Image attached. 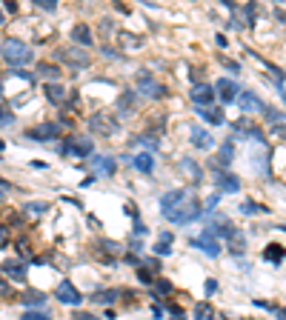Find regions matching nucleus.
I'll return each mask as SVG.
<instances>
[{"instance_id":"obj_1","label":"nucleus","mask_w":286,"mask_h":320,"mask_svg":"<svg viewBox=\"0 0 286 320\" xmlns=\"http://www.w3.org/2000/svg\"><path fill=\"white\" fill-rule=\"evenodd\" d=\"M160 215L166 220H172L175 226H186L198 220L203 211H200V203L192 189H172L166 195H160Z\"/></svg>"},{"instance_id":"obj_2","label":"nucleus","mask_w":286,"mask_h":320,"mask_svg":"<svg viewBox=\"0 0 286 320\" xmlns=\"http://www.w3.org/2000/svg\"><path fill=\"white\" fill-rule=\"evenodd\" d=\"M0 55H3V60H6L9 66H14V69L32 63V58H35V51L29 49L20 37H6V40L0 43Z\"/></svg>"},{"instance_id":"obj_3","label":"nucleus","mask_w":286,"mask_h":320,"mask_svg":"<svg viewBox=\"0 0 286 320\" xmlns=\"http://www.w3.org/2000/svg\"><path fill=\"white\" fill-rule=\"evenodd\" d=\"M89 129H92V135H103V138H112L114 131L121 129V123H117V117L106 115V112H98V115L89 117Z\"/></svg>"},{"instance_id":"obj_4","label":"nucleus","mask_w":286,"mask_h":320,"mask_svg":"<svg viewBox=\"0 0 286 320\" xmlns=\"http://www.w3.org/2000/svg\"><path fill=\"white\" fill-rule=\"evenodd\" d=\"M60 138V123H37L26 131V140H37V143H52V140Z\"/></svg>"},{"instance_id":"obj_5","label":"nucleus","mask_w":286,"mask_h":320,"mask_svg":"<svg viewBox=\"0 0 286 320\" xmlns=\"http://www.w3.org/2000/svg\"><path fill=\"white\" fill-rule=\"evenodd\" d=\"M55 298H57V303H66V306H80V303H83V295L75 289V283H72L69 277H63V280L57 283Z\"/></svg>"},{"instance_id":"obj_6","label":"nucleus","mask_w":286,"mask_h":320,"mask_svg":"<svg viewBox=\"0 0 286 320\" xmlns=\"http://www.w3.org/2000/svg\"><path fill=\"white\" fill-rule=\"evenodd\" d=\"M55 60H60V63H69L72 69H89V66H92V58H89L83 49H63V51H55Z\"/></svg>"},{"instance_id":"obj_7","label":"nucleus","mask_w":286,"mask_h":320,"mask_svg":"<svg viewBox=\"0 0 286 320\" xmlns=\"http://www.w3.org/2000/svg\"><path fill=\"white\" fill-rule=\"evenodd\" d=\"M232 157H235V143H232V140H223V146L218 149V154L209 160V169H212V172H229Z\"/></svg>"},{"instance_id":"obj_8","label":"nucleus","mask_w":286,"mask_h":320,"mask_svg":"<svg viewBox=\"0 0 286 320\" xmlns=\"http://www.w3.org/2000/svg\"><path fill=\"white\" fill-rule=\"evenodd\" d=\"M94 152L92 140L86 138H66L63 146H60V154H78V157H89Z\"/></svg>"},{"instance_id":"obj_9","label":"nucleus","mask_w":286,"mask_h":320,"mask_svg":"<svg viewBox=\"0 0 286 320\" xmlns=\"http://www.w3.org/2000/svg\"><path fill=\"white\" fill-rule=\"evenodd\" d=\"M192 249H200L203 255H209V257H218L221 255V243H218V237H214L212 232H203L198 234V237H192Z\"/></svg>"},{"instance_id":"obj_10","label":"nucleus","mask_w":286,"mask_h":320,"mask_svg":"<svg viewBox=\"0 0 286 320\" xmlns=\"http://www.w3.org/2000/svg\"><path fill=\"white\" fill-rule=\"evenodd\" d=\"M214 186H218V195L221 192H237L241 189V177L232 175V172H214Z\"/></svg>"},{"instance_id":"obj_11","label":"nucleus","mask_w":286,"mask_h":320,"mask_svg":"<svg viewBox=\"0 0 286 320\" xmlns=\"http://www.w3.org/2000/svg\"><path fill=\"white\" fill-rule=\"evenodd\" d=\"M192 100L198 109H206L209 103L214 100V89L209 83H198V86H192Z\"/></svg>"},{"instance_id":"obj_12","label":"nucleus","mask_w":286,"mask_h":320,"mask_svg":"<svg viewBox=\"0 0 286 320\" xmlns=\"http://www.w3.org/2000/svg\"><path fill=\"white\" fill-rule=\"evenodd\" d=\"M3 275H6L9 280H14V283H23V280H26V260H12V257H9V260L3 263Z\"/></svg>"},{"instance_id":"obj_13","label":"nucleus","mask_w":286,"mask_h":320,"mask_svg":"<svg viewBox=\"0 0 286 320\" xmlns=\"http://www.w3.org/2000/svg\"><path fill=\"white\" fill-rule=\"evenodd\" d=\"M237 95H241V97H235V103H237V109H241V112H264L266 103L257 100L252 92H237Z\"/></svg>"},{"instance_id":"obj_14","label":"nucleus","mask_w":286,"mask_h":320,"mask_svg":"<svg viewBox=\"0 0 286 320\" xmlns=\"http://www.w3.org/2000/svg\"><path fill=\"white\" fill-rule=\"evenodd\" d=\"M212 89L221 95L223 103H235V97H237V83H235V80L221 77V80H218V86H212Z\"/></svg>"},{"instance_id":"obj_15","label":"nucleus","mask_w":286,"mask_h":320,"mask_svg":"<svg viewBox=\"0 0 286 320\" xmlns=\"http://www.w3.org/2000/svg\"><path fill=\"white\" fill-rule=\"evenodd\" d=\"M206 232H212L214 237H232V234H235V226L229 223L226 218H223V215H218V218H212V226H209Z\"/></svg>"},{"instance_id":"obj_16","label":"nucleus","mask_w":286,"mask_h":320,"mask_svg":"<svg viewBox=\"0 0 286 320\" xmlns=\"http://www.w3.org/2000/svg\"><path fill=\"white\" fill-rule=\"evenodd\" d=\"M137 89H140V92H146V95H152V97H166V86L155 83V80H152V74H140V80H137Z\"/></svg>"},{"instance_id":"obj_17","label":"nucleus","mask_w":286,"mask_h":320,"mask_svg":"<svg viewBox=\"0 0 286 320\" xmlns=\"http://www.w3.org/2000/svg\"><path fill=\"white\" fill-rule=\"evenodd\" d=\"M192 146H195V149H212L214 140H212V135H209L206 129L195 126V129H192Z\"/></svg>"},{"instance_id":"obj_18","label":"nucleus","mask_w":286,"mask_h":320,"mask_svg":"<svg viewBox=\"0 0 286 320\" xmlns=\"http://www.w3.org/2000/svg\"><path fill=\"white\" fill-rule=\"evenodd\" d=\"M172 240H175V234H172V232H160V237H157V243H155L152 252H155L157 257H166L172 252Z\"/></svg>"},{"instance_id":"obj_19","label":"nucleus","mask_w":286,"mask_h":320,"mask_svg":"<svg viewBox=\"0 0 286 320\" xmlns=\"http://www.w3.org/2000/svg\"><path fill=\"white\" fill-rule=\"evenodd\" d=\"M132 166L137 169V172H143V175H149L152 169H155V157H152L149 152L137 154V157H132Z\"/></svg>"},{"instance_id":"obj_20","label":"nucleus","mask_w":286,"mask_h":320,"mask_svg":"<svg viewBox=\"0 0 286 320\" xmlns=\"http://www.w3.org/2000/svg\"><path fill=\"white\" fill-rule=\"evenodd\" d=\"M72 40L80 46H92V32H89V26H83V23H78L75 29H72Z\"/></svg>"},{"instance_id":"obj_21","label":"nucleus","mask_w":286,"mask_h":320,"mask_svg":"<svg viewBox=\"0 0 286 320\" xmlns=\"http://www.w3.org/2000/svg\"><path fill=\"white\" fill-rule=\"evenodd\" d=\"M283 255H286V249L278 246V243H269V246L264 249V260H269V263H280Z\"/></svg>"},{"instance_id":"obj_22","label":"nucleus","mask_w":286,"mask_h":320,"mask_svg":"<svg viewBox=\"0 0 286 320\" xmlns=\"http://www.w3.org/2000/svg\"><path fill=\"white\" fill-rule=\"evenodd\" d=\"M35 74H40V77L57 83V77H60V69H57V66H52V63H37V72H35Z\"/></svg>"},{"instance_id":"obj_23","label":"nucleus","mask_w":286,"mask_h":320,"mask_svg":"<svg viewBox=\"0 0 286 320\" xmlns=\"http://www.w3.org/2000/svg\"><path fill=\"white\" fill-rule=\"evenodd\" d=\"M46 97H49V103H63L66 100V92L60 83H49L46 86Z\"/></svg>"},{"instance_id":"obj_24","label":"nucleus","mask_w":286,"mask_h":320,"mask_svg":"<svg viewBox=\"0 0 286 320\" xmlns=\"http://www.w3.org/2000/svg\"><path fill=\"white\" fill-rule=\"evenodd\" d=\"M94 163H98V172L100 175H114V157H109V154H103V157H94Z\"/></svg>"},{"instance_id":"obj_25","label":"nucleus","mask_w":286,"mask_h":320,"mask_svg":"<svg viewBox=\"0 0 286 320\" xmlns=\"http://www.w3.org/2000/svg\"><path fill=\"white\" fill-rule=\"evenodd\" d=\"M20 303H23V306H43V303H46V295L32 289V291H26V295L20 298Z\"/></svg>"},{"instance_id":"obj_26","label":"nucleus","mask_w":286,"mask_h":320,"mask_svg":"<svg viewBox=\"0 0 286 320\" xmlns=\"http://www.w3.org/2000/svg\"><path fill=\"white\" fill-rule=\"evenodd\" d=\"M198 115L203 117L206 123H212V126H221L223 120H226V115H223L221 109H218V112H206V109H198Z\"/></svg>"},{"instance_id":"obj_27","label":"nucleus","mask_w":286,"mask_h":320,"mask_svg":"<svg viewBox=\"0 0 286 320\" xmlns=\"http://www.w3.org/2000/svg\"><path fill=\"white\" fill-rule=\"evenodd\" d=\"M123 291L121 289H106V291H98V295H94V300H98V303H114V298H121Z\"/></svg>"},{"instance_id":"obj_28","label":"nucleus","mask_w":286,"mask_h":320,"mask_svg":"<svg viewBox=\"0 0 286 320\" xmlns=\"http://www.w3.org/2000/svg\"><path fill=\"white\" fill-rule=\"evenodd\" d=\"M229 249H232V255H243V249H246V240L241 237V234H232V237H229Z\"/></svg>"},{"instance_id":"obj_29","label":"nucleus","mask_w":286,"mask_h":320,"mask_svg":"<svg viewBox=\"0 0 286 320\" xmlns=\"http://www.w3.org/2000/svg\"><path fill=\"white\" fill-rule=\"evenodd\" d=\"M14 123V112L9 109V106H0V129L3 126H12Z\"/></svg>"},{"instance_id":"obj_30","label":"nucleus","mask_w":286,"mask_h":320,"mask_svg":"<svg viewBox=\"0 0 286 320\" xmlns=\"http://www.w3.org/2000/svg\"><path fill=\"white\" fill-rule=\"evenodd\" d=\"M135 106V92H123V97L117 100V109H132Z\"/></svg>"},{"instance_id":"obj_31","label":"nucleus","mask_w":286,"mask_h":320,"mask_svg":"<svg viewBox=\"0 0 286 320\" xmlns=\"http://www.w3.org/2000/svg\"><path fill=\"white\" fill-rule=\"evenodd\" d=\"M23 209H26V215H43V211H46V203H40V200H35V203H26L23 206Z\"/></svg>"},{"instance_id":"obj_32","label":"nucleus","mask_w":286,"mask_h":320,"mask_svg":"<svg viewBox=\"0 0 286 320\" xmlns=\"http://www.w3.org/2000/svg\"><path fill=\"white\" fill-rule=\"evenodd\" d=\"M241 211H243V215H260V211H269V209H266V206H260V203H243Z\"/></svg>"},{"instance_id":"obj_33","label":"nucleus","mask_w":286,"mask_h":320,"mask_svg":"<svg viewBox=\"0 0 286 320\" xmlns=\"http://www.w3.org/2000/svg\"><path fill=\"white\" fill-rule=\"evenodd\" d=\"M137 280H140V283H146V286H152V283H155V277H152V272H149V269H143V266L137 269Z\"/></svg>"},{"instance_id":"obj_34","label":"nucleus","mask_w":286,"mask_h":320,"mask_svg":"<svg viewBox=\"0 0 286 320\" xmlns=\"http://www.w3.org/2000/svg\"><path fill=\"white\" fill-rule=\"evenodd\" d=\"M166 309H169V317H172V320H186V314H183V309H180V306L169 303Z\"/></svg>"},{"instance_id":"obj_35","label":"nucleus","mask_w":286,"mask_h":320,"mask_svg":"<svg viewBox=\"0 0 286 320\" xmlns=\"http://www.w3.org/2000/svg\"><path fill=\"white\" fill-rule=\"evenodd\" d=\"M35 3L43 9V12H55L57 9V0H35Z\"/></svg>"},{"instance_id":"obj_36","label":"nucleus","mask_w":286,"mask_h":320,"mask_svg":"<svg viewBox=\"0 0 286 320\" xmlns=\"http://www.w3.org/2000/svg\"><path fill=\"white\" fill-rule=\"evenodd\" d=\"M20 320H52V317L49 314H43V312H26Z\"/></svg>"},{"instance_id":"obj_37","label":"nucleus","mask_w":286,"mask_h":320,"mask_svg":"<svg viewBox=\"0 0 286 320\" xmlns=\"http://www.w3.org/2000/svg\"><path fill=\"white\" fill-rule=\"evenodd\" d=\"M72 320H100L98 314H92V312H75L72 314Z\"/></svg>"},{"instance_id":"obj_38","label":"nucleus","mask_w":286,"mask_h":320,"mask_svg":"<svg viewBox=\"0 0 286 320\" xmlns=\"http://www.w3.org/2000/svg\"><path fill=\"white\" fill-rule=\"evenodd\" d=\"M206 314H209V306H206V303H200L198 309H195V320H203Z\"/></svg>"},{"instance_id":"obj_39","label":"nucleus","mask_w":286,"mask_h":320,"mask_svg":"<svg viewBox=\"0 0 286 320\" xmlns=\"http://www.w3.org/2000/svg\"><path fill=\"white\" fill-rule=\"evenodd\" d=\"M203 289H206V295H209V298H212L214 291H218V280H212V277H209L206 283H203Z\"/></svg>"},{"instance_id":"obj_40","label":"nucleus","mask_w":286,"mask_h":320,"mask_svg":"<svg viewBox=\"0 0 286 320\" xmlns=\"http://www.w3.org/2000/svg\"><path fill=\"white\" fill-rule=\"evenodd\" d=\"M183 163H186V169H189V172L195 175V180H200V169H198V166H192V160H183Z\"/></svg>"},{"instance_id":"obj_41","label":"nucleus","mask_w":286,"mask_h":320,"mask_svg":"<svg viewBox=\"0 0 286 320\" xmlns=\"http://www.w3.org/2000/svg\"><path fill=\"white\" fill-rule=\"evenodd\" d=\"M157 291H163V295H166V291H172V283H169V280H157Z\"/></svg>"},{"instance_id":"obj_42","label":"nucleus","mask_w":286,"mask_h":320,"mask_svg":"<svg viewBox=\"0 0 286 320\" xmlns=\"http://www.w3.org/2000/svg\"><path fill=\"white\" fill-rule=\"evenodd\" d=\"M9 237H12V232H6V229H0V249L9 243Z\"/></svg>"},{"instance_id":"obj_43","label":"nucleus","mask_w":286,"mask_h":320,"mask_svg":"<svg viewBox=\"0 0 286 320\" xmlns=\"http://www.w3.org/2000/svg\"><path fill=\"white\" fill-rule=\"evenodd\" d=\"M218 200H221V195H212V197H209V200H206V209L212 211L214 206H218Z\"/></svg>"},{"instance_id":"obj_44","label":"nucleus","mask_w":286,"mask_h":320,"mask_svg":"<svg viewBox=\"0 0 286 320\" xmlns=\"http://www.w3.org/2000/svg\"><path fill=\"white\" fill-rule=\"evenodd\" d=\"M135 234H146V226H143L140 220H135Z\"/></svg>"},{"instance_id":"obj_45","label":"nucleus","mask_w":286,"mask_h":320,"mask_svg":"<svg viewBox=\"0 0 286 320\" xmlns=\"http://www.w3.org/2000/svg\"><path fill=\"white\" fill-rule=\"evenodd\" d=\"M280 320H286V306H283V309H280Z\"/></svg>"},{"instance_id":"obj_46","label":"nucleus","mask_w":286,"mask_h":320,"mask_svg":"<svg viewBox=\"0 0 286 320\" xmlns=\"http://www.w3.org/2000/svg\"><path fill=\"white\" fill-rule=\"evenodd\" d=\"M3 149H6V143H3V140H0V154H3Z\"/></svg>"},{"instance_id":"obj_47","label":"nucleus","mask_w":286,"mask_h":320,"mask_svg":"<svg viewBox=\"0 0 286 320\" xmlns=\"http://www.w3.org/2000/svg\"><path fill=\"white\" fill-rule=\"evenodd\" d=\"M0 26H3V9H0Z\"/></svg>"},{"instance_id":"obj_48","label":"nucleus","mask_w":286,"mask_h":320,"mask_svg":"<svg viewBox=\"0 0 286 320\" xmlns=\"http://www.w3.org/2000/svg\"><path fill=\"white\" fill-rule=\"evenodd\" d=\"M0 286H3V277H0Z\"/></svg>"},{"instance_id":"obj_49","label":"nucleus","mask_w":286,"mask_h":320,"mask_svg":"<svg viewBox=\"0 0 286 320\" xmlns=\"http://www.w3.org/2000/svg\"><path fill=\"white\" fill-rule=\"evenodd\" d=\"M283 97H286V95H283Z\"/></svg>"}]
</instances>
